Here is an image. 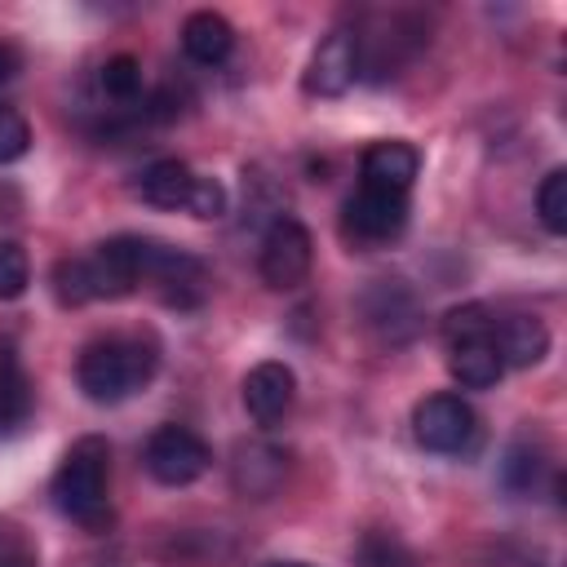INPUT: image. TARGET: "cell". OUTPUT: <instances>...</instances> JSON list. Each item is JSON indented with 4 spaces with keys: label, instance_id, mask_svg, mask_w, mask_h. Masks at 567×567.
<instances>
[{
    "label": "cell",
    "instance_id": "obj_1",
    "mask_svg": "<svg viewBox=\"0 0 567 567\" xmlns=\"http://www.w3.org/2000/svg\"><path fill=\"white\" fill-rule=\"evenodd\" d=\"M146 235H115L97 244L89 257H62L53 266V292L62 306H84L102 297H128L146 284V261H151Z\"/></svg>",
    "mask_w": 567,
    "mask_h": 567
},
{
    "label": "cell",
    "instance_id": "obj_2",
    "mask_svg": "<svg viewBox=\"0 0 567 567\" xmlns=\"http://www.w3.org/2000/svg\"><path fill=\"white\" fill-rule=\"evenodd\" d=\"M53 505L62 518H71L84 532H106L111 527V447L97 434H84L71 443L53 474Z\"/></svg>",
    "mask_w": 567,
    "mask_h": 567
},
{
    "label": "cell",
    "instance_id": "obj_3",
    "mask_svg": "<svg viewBox=\"0 0 567 567\" xmlns=\"http://www.w3.org/2000/svg\"><path fill=\"white\" fill-rule=\"evenodd\" d=\"M159 368V350L146 337H97L75 359V381L93 403H124L142 385H151Z\"/></svg>",
    "mask_w": 567,
    "mask_h": 567
},
{
    "label": "cell",
    "instance_id": "obj_4",
    "mask_svg": "<svg viewBox=\"0 0 567 567\" xmlns=\"http://www.w3.org/2000/svg\"><path fill=\"white\" fill-rule=\"evenodd\" d=\"M492 310L470 301V306H456L447 310L443 319V346H447V372L465 385V390H487L501 381L505 363L496 354V341H492Z\"/></svg>",
    "mask_w": 567,
    "mask_h": 567
},
{
    "label": "cell",
    "instance_id": "obj_5",
    "mask_svg": "<svg viewBox=\"0 0 567 567\" xmlns=\"http://www.w3.org/2000/svg\"><path fill=\"white\" fill-rule=\"evenodd\" d=\"M137 195L151 208H186L190 217H204V221H213V217L226 213V186L217 177L195 173L182 159H155V164H146L142 177H137Z\"/></svg>",
    "mask_w": 567,
    "mask_h": 567
},
{
    "label": "cell",
    "instance_id": "obj_6",
    "mask_svg": "<svg viewBox=\"0 0 567 567\" xmlns=\"http://www.w3.org/2000/svg\"><path fill=\"white\" fill-rule=\"evenodd\" d=\"M310 266H315V239L310 230L297 221V217H275L261 235V248H257V270L266 279V288L275 292H292L310 279Z\"/></svg>",
    "mask_w": 567,
    "mask_h": 567
},
{
    "label": "cell",
    "instance_id": "obj_7",
    "mask_svg": "<svg viewBox=\"0 0 567 567\" xmlns=\"http://www.w3.org/2000/svg\"><path fill=\"white\" fill-rule=\"evenodd\" d=\"M412 434L434 456H461L478 439V416L461 394H425L412 412Z\"/></svg>",
    "mask_w": 567,
    "mask_h": 567
},
{
    "label": "cell",
    "instance_id": "obj_8",
    "mask_svg": "<svg viewBox=\"0 0 567 567\" xmlns=\"http://www.w3.org/2000/svg\"><path fill=\"white\" fill-rule=\"evenodd\" d=\"M142 465H146V474L155 483L186 487V483H195L213 465V447L195 430H186V425H159L146 439V447H142Z\"/></svg>",
    "mask_w": 567,
    "mask_h": 567
},
{
    "label": "cell",
    "instance_id": "obj_9",
    "mask_svg": "<svg viewBox=\"0 0 567 567\" xmlns=\"http://www.w3.org/2000/svg\"><path fill=\"white\" fill-rule=\"evenodd\" d=\"M146 288H155V297L173 310H195L208 297V266L195 252H182L155 239L146 261Z\"/></svg>",
    "mask_w": 567,
    "mask_h": 567
},
{
    "label": "cell",
    "instance_id": "obj_10",
    "mask_svg": "<svg viewBox=\"0 0 567 567\" xmlns=\"http://www.w3.org/2000/svg\"><path fill=\"white\" fill-rule=\"evenodd\" d=\"M341 226H346V239H354V244H363V248L390 244V239H399L403 226H408V195L359 186V190L346 199Z\"/></svg>",
    "mask_w": 567,
    "mask_h": 567
},
{
    "label": "cell",
    "instance_id": "obj_11",
    "mask_svg": "<svg viewBox=\"0 0 567 567\" xmlns=\"http://www.w3.org/2000/svg\"><path fill=\"white\" fill-rule=\"evenodd\" d=\"M359 310H363V323L390 341V346H403L416 337L421 328V306H416V292L399 279H377L363 297H359Z\"/></svg>",
    "mask_w": 567,
    "mask_h": 567
},
{
    "label": "cell",
    "instance_id": "obj_12",
    "mask_svg": "<svg viewBox=\"0 0 567 567\" xmlns=\"http://www.w3.org/2000/svg\"><path fill=\"white\" fill-rule=\"evenodd\" d=\"M354 80H359V44H354V31L337 27L310 53V66H306L301 84H306L310 97H341Z\"/></svg>",
    "mask_w": 567,
    "mask_h": 567
},
{
    "label": "cell",
    "instance_id": "obj_13",
    "mask_svg": "<svg viewBox=\"0 0 567 567\" xmlns=\"http://www.w3.org/2000/svg\"><path fill=\"white\" fill-rule=\"evenodd\" d=\"M292 403H297V377H292L288 363L266 359V363H257V368L244 377V408H248L252 425L275 430V425L292 412Z\"/></svg>",
    "mask_w": 567,
    "mask_h": 567
},
{
    "label": "cell",
    "instance_id": "obj_14",
    "mask_svg": "<svg viewBox=\"0 0 567 567\" xmlns=\"http://www.w3.org/2000/svg\"><path fill=\"white\" fill-rule=\"evenodd\" d=\"M416 168H421V155L408 146V142H372L359 159V177L363 186L372 190H394V195H408L412 182H416Z\"/></svg>",
    "mask_w": 567,
    "mask_h": 567
},
{
    "label": "cell",
    "instance_id": "obj_15",
    "mask_svg": "<svg viewBox=\"0 0 567 567\" xmlns=\"http://www.w3.org/2000/svg\"><path fill=\"white\" fill-rule=\"evenodd\" d=\"M492 341L505 368H532L549 354V328L536 315H509L492 323Z\"/></svg>",
    "mask_w": 567,
    "mask_h": 567
},
{
    "label": "cell",
    "instance_id": "obj_16",
    "mask_svg": "<svg viewBox=\"0 0 567 567\" xmlns=\"http://www.w3.org/2000/svg\"><path fill=\"white\" fill-rule=\"evenodd\" d=\"M182 49H186L190 62L217 66V62H226L230 49H235V27H230L221 13L199 9V13H190V18L182 22Z\"/></svg>",
    "mask_w": 567,
    "mask_h": 567
},
{
    "label": "cell",
    "instance_id": "obj_17",
    "mask_svg": "<svg viewBox=\"0 0 567 567\" xmlns=\"http://www.w3.org/2000/svg\"><path fill=\"white\" fill-rule=\"evenodd\" d=\"M284 470H288V456L279 447L248 443V447H239V461H235V487L248 492V496H257V474H266V487L275 492L279 478H284Z\"/></svg>",
    "mask_w": 567,
    "mask_h": 567
},
{
    "label": "cell",
    "instance_id": "obj_18",
    "mask_svg": "<svg viewBox=\"0 0 567 567\" xmlns=\"http://www.w3.org/2000/svg\"><path fill=\"white\" fill-rule=\"evenodd\" d=\"M31 416V381L13 354H0V434H13Z\"/></svg>",
    "mask_w": 567,
    "mask_h": 567
},
{
    "label": "cell",
    "instance_id": "obj_19",
    "mask_svg": "<svg viewBox=\"0 0 567 567\" xmlns=\"http://www.w3.org/2000/svg\"><path fill=\"white\" fill-rule=\"evenodd\" d=\"M97 89L111 97V102H137L142 97V62L133 58V53H115V58H106L102 62V71H97Z\"/></svg>",
    "mask_w": 567,
    "mask_h": 567
},
{
    "label": "cell",
    "instance_id": "obj_20",
    "mask_svg": "<svg viewBox=\"0 0 567 567\" xmlns=\"http://www.w3.org/2000/svg\"><path fill=\"white\" fill-rule=\"evenodd\" d=\"M540 474H545V456H540L527 439H518V443L505 452V461H501V483H505L509 492H518V496L536 492Z\"/></svg>",
    "mask_w": 567,
    "mask_h": 567
},
{
    "label": "cell",
    "instance_id": "obj_21",
    "mask_svg": "<svg viewBox=\"0 0 567 567\" xmlns=\"http://www.w3.org/2000/svg\"><path fill=\"white\" fill-rule=\"evenodd\" d=\"M536 217L549 235H567V168H549L536 186Z\"/></svg>",
    "mask_w": 567,
    "mask_h": 567
},
{
    "label": "cell",
    "instance_id": "obj_22",
    "mask_svg": "<svg viewBox=\"0 0 567 567\" xmlns=\"http://www.w3.org/2000/svg\"><path fill=\"white\" fill-rule=\"evenodd\" d=\"M363 567H416V554L394 536V532H368L359 545Z\"/></svg>",
    "mask_w": 567,
    "mask_h": 567
},
{
    "label": "cell",
    "instance_id": "obj_23",
    "mask_svg": "<svg viewBox=\"0 0 567 567\" xmlns=\"http://www.w3.org/2000/svg\"><path fill=\"white\" fill-rule=\"evenodd\" d=\"M31 284V257L18 239H0V301L22 297Z\"/></svg>",
    "mask_w": 567,
    "mask_h": 567
},
{
    "label": "cell",
    "instance_id": "obj_24",
    "mask_svg": "<svg viewBox=\"0 0 567 567\" xmlns=\"http://www.w3.org/2000/svg\"><path fill=\"white\" fill-rule=\"evenodd\" d=\"M0 567H40L35 540L9 518H0Z\"/></svg>",
    "mask_w": 567,
    "mask_h": 567
},
{
    "label": "cell",
    "instance_id": "obj_25",
    "mask_svg": "<svg viewBox=\"0 0 567 567\" xmlns=\"http://www.w3.org/2000/svg\"><path fill=\"white\" fill-rule=\"evenodd\" d=\"M27 146H31V124H27V115L13 111V106H0V164L22 159Z\"/></svg>",
    "mask_w": 567,
    "mask_h": 567
},
{
    "label": "cell",
    "instance_id": "obj_26",
    "mask_svg": "<svg viewBox=\"0 0 567 567\" xmlns=\"http://www.w3.org/2000/svg\"><path fill=\"white\" fill-rule=\"evenodd\" d=\"M18 66H22V58H18V49L0 40V89H4V84H9L13 75H18Z\"/></svg>",
    "mask_w": 567,
    "mask_h": 567
},
{
    "label": "cell",
    "instance_id": "obj_27",
    "mask_svg": "<svg viewBox=\"0 0 567 567\" xmlns=\"http://www.w3.org/2000/svg\"><path fill=\"white\" fill-rule=\"evenodd\" d=\"M270 567H310V563H270Z\"/></svg>",
    "mask_w": 567,
    "mask_h": 567
}]
</instances>
